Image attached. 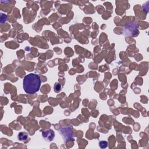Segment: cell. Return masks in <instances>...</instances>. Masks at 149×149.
Wrapping results in <instances>:
<instances>
[{
	"label": "cell",
	"instance_id": "1",
	"mask_svg": "<svg viewBox=\"0 0 149 149\" xmlns=\"http://www.w3.org/2000/svg\"><path fill=\"white\" fill-rule=\"evenodd\" d=\"M41 86V79L38 75L30 73L25 76L23 81L24 91L28 94H34L37 92Z\"/></svg>",
	"mask_w": 149,
	"mask_h": 149
},
{
	"label": "cell",
	"instance_id": "2",
	"mask_svg": "<svg viewBox=\"0 0 149 149\" xmlns=\"http://www.w3.org/2000/svg\"><path fill=\"white\" fill-rule=\"evenodd\" d=\"M72 127L67 126L62 127L60 129V133L62 134V136L65 141H68L70 140H72Z\"/></svg>",
	"mask_w": 149,
	"mask_h": 149
},
{
	"label": "cell",
	"instance_id": "3",
	"mask_svg": "<svg viewBox=\"0 0 149 149\" xmlns=\"http://www.w3.org/2000/svg\"><path fill=\"white\" fill-rule=\"evenodd\" d=\"M54 132L51 129H48L42 132V137L47 141H52L54 137Z\"/></svg>",
	"mask_w": 149,
	"mask_h": 149
},
{
	"label": "cell",
	"instance_id": "4",
	"mask_svg": "<svg viewBox=\"0 0 149 149\" xmlns=\"http://www.w3.org/2000/svg\"><path fill=\"white\" fill-rule=\"evenodd\" d=\"M27 134L24 133V132H20V133H19L18 134V136H17V138L19 140H25L27 139Z\"/></svg>",
	"mask_w": 149,
	"mask_h": 149
},
{
	"label": "cell",
	"instance_id": "5",
	"mask_svg": "<svg viewBox=\"0 0 149 149\" xmlns=\"http://www.w3.org/2000/svg\"><path fill=\"white\" fill-rule=\"evenodd\" d=\"M99 145H100V148H106L108 146V143L105 141H102L100 142Z\"/></svg>",
	"mask_w": 149,
	"mask_h": 149
}]
</instances>
